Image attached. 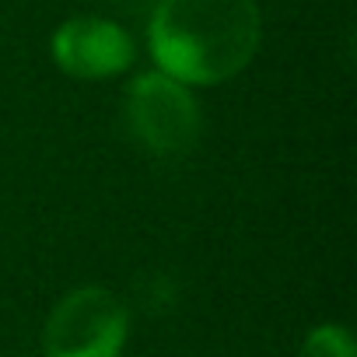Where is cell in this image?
<instances>
[{
	"label": "cell",
	"mask_w": 357,
	"mask_h": 357,
	"mask_svg": "<svg viewBox=\"0 0 357 357\" xmlns=\"http://www.w3.org/2000/svg\"><path fill=\"white\" fill-rule=\"evenodd\" d=\"M263 11L256 0H158L147 18L154 70L186 88L238 77L259 53Z\"/></svg>",
	"instance_id": "1"
},
{
	"label": "cell",
	"mask_w": 357,
	"mask_h": 357,
	"mask_svg": "<svg viewBox=\"0 0 357 357\" xmlns=\"http://www.w3.org/2000/svg\"><path fill=\"white\" fill-rule=\"evenodd\" d=\"M123 119L133 140L158 158H178L193 151L204 133V109L193 88L161 70L130 77L123 88Z\"/></svg>",
	"instance_id": "2"
},
{
	"label": "cell",
	"mask_w": 357,
	"mask_h": 357,
	"mask_svg": "<svg viewBox=\"0 0 357 357\" xmlns=\"http://www.w3.org/2000/svg\"><path fill=\"white\" fill-rule=\"evenodd\" d=\"M126 340V301L102 284H84L50 308L43 326V357H119Z\"/></svg>",
	"instance_id": "3"
},
{
	"label": "cell",
	"mask_w": 357,
	"mask_h": 357,
	"mask_svg": "<svg viewBox=\"0 0 357 357\" xmlns=\"http://www.w3.org/2000/svg\"><path fill=\"white\" fill-rule=\"evenodd\" d=\"M53 63L74 81H105L133 67V36L102 15H74L50 39Z\"/></svg>",
	"instance_id": "4"
},
{
	"label": "cell",
	"mask_w": 357,
	"mask_h": 357,
	"mask_svg": "<svg viewBox=\"0 0 357 357\" xmlns=\"http://www.w3.org/2000/svg\"><path fill=\"white\" fill-rule=\"evenodd\" d=\"M301 357H357L354 336L340 322H319L301 343Z\"/></svg>",
	"instance_id": "5"
}]
</instances>
